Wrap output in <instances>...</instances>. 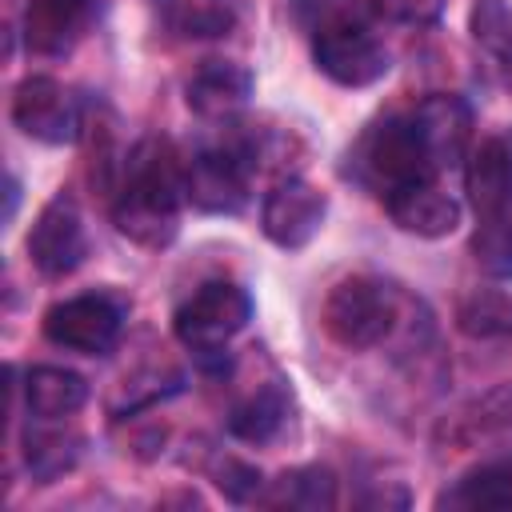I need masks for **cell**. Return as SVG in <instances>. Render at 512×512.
<instances>
[{
	"label": "cell",
	"instance_id": "cell-24",
	"mask_svg": "<svg viewBox=\"0 0 512 512\" xmlns=\"http://www.w3.org/2000/svg\"><path fill=\"white\" fill-rule=\"evenodd\" d=\"M76 452H80V440L76 436H28V468L40 476V480H52L60 472H68L76 464Z\"/></svg>",
	"mask_w": 512,
	"mask_h": 512
},
{
	"label": "cell",
	"instance_id": "cell-10",
	"mask_svg": "<svg viewBox=\"0 0 512 512\" xmlns=\"http://www.w3.org/2000/svg\"><path fill=\"white\" fill-rule=\"evenodd\" d=\"M12 124L40 144H68V140H76L80 116L60 80L28 76L12 92Z\"/></svg>",
	"mask_w": 512,
	"mask_h": 512
},
{
	"label": "cell",
	"instance_id": "cell-14",
	"mask_svg": "<svg viewBox=\"0 0 512 512\" xmlns=\"http://www.w3.org/2000/svg\"><path fill=\"white\" fill-rule=\"evenodd\" d=\"M92 16H96V0H28L24 40L40 56H60L88 32Z\"/></svg>",
	"mask_w": 512,
	"mask_h": 512
},
{
	"label": "cell",
	"instance_id": "cell-1",
	"mask_svg": "<svg viewBox=\"0 0 512 512\" xmlns=\"http://www.w3.org/2000/svg\"><path fill=\"white\" fill-rule=\"evenodd\" d=\"M112 220L140 248H168L180 228L184 196V164L168 140L144 136L120 164V180L112 188Z\"/></svg>",
	"mask_w": 512,
	"mask_h": 512
},
{
	"label": "cell",
	"instance_id": "cell-7",
	"mask_svg": "<svg viewBox=\"0 0 512 512\" xmlns=\"http://www.w3.org/2000/svg\"><path fill=\"white\" fill-rule=\"evenodd\" d=\"M120 324H124L120 304L108 296H96V292L56 300L40 320L48 344H56L64 352H80V356H104L116 344Z\"/></svg>",
	"mask_w": 512,
	"mask_h": 512
},
{
	"label": "cell",
	"instance_id": "cell-22",
	"mask_svg": "<svg viewBox=\"0 0 512 512\" xmlns=\"http://www.w3.org/2000/svg\"><path fill=\"white\" fill-rule=\"evenodd\" d=\"M472 256L492 280H512V208L480 216L472 232Z\"/></svg>",
	"mask_w": 512,
	"mask_h": 512
},
{
	"label": "cell",
	"instance_id": "cell-8",
	"mask_svg": "<svg viewBox=\"0 0 512 512\" xmlns=\"http://www.w3.org/2000/svg\"><path fill=\"white\" fill-rule=\"evenodd\" d=\"M328 200L316 184H308L304 176H284L268 188L264 204H260V228L276 248H304L320 224H324Z\"/></svg>",
	"mask_w": 512,
	"mask_h": 512
},
{
	"label": "cell",
	"instance_id": "cell-19",
	"mask_svg": "<svg viewBox=\"0 0 512 512\" xmlns=\"http://www.w3.org/2000/svg\"><path fill=\"white\" fill-rule=\"evenodd\" d=\"M456 328L468 340H504L512 344V292L476 288L456 304Z\"/></svg>",
	"mask_w": 512,
	"mask_h": 512
},
{
	"label": "cell",
	"instance_id": "cell-4",
	"mask_svg": "<svg viewBox=\"0 0 512 512\" xmlns=\"http://www.w3.org/2000/svg\"><path fill=\"white\" fill-rule=\"evenodd\" d=\"M252 320V296L232 280L200 284L172 316V332L196 356H216Z\"/></svg>",
	"mask_w": 512,
	"mask_h": 512
},
{
	"label": "cell",
	"instance_id": "cell-25",
	"mask_svg": "<svg viewBox=\"0 0 512 512\" xmlns=\"http://www.w3.org/2000/svg\"><path fill=\"white\" fill-rule=\"evenodd\" d=\"M444 0H376V12L396 24H432Z\"/></svg>",
	"mask_w": 512,
	"mask_h": 512
},
{
	"label": "cell",
	"instance_id": "cell-11",
	"mask_svg": "<svg viewBox=\"0 0 512 512\" xmlns=\"http://www.w3.org/2000/svg\"><path fill=\"white\" fill-rule=\"evenodd\" d=\"M412 124L432 156V164L440 172L456 168L468 160V144H472V112L460 96L452 92H436V96H424L416 108H412Z\"/></svg>",
	"mask_w": 512,
	"mask_h": 512
},
{
	"label": "cell",
	"instance_id": "cell-3",
	"mask_svg": "<svg viewBox=\"0 0 512 512\" xmlns=\"http://www.w3.org/2000/svg\"><path fill=\"white\" fill-rule=\"evenodd\" d=\"M320 324L348 352L376 348L396 328V292L376 276H344L324 296Z\"/></svg>",
	"mask_w": 512,
	"mask_h": 512
},
{
	"label": "cell",
	"instance_id": "cell-2",
	"mask_svg": "<svg viewBox=\"0 0 512 512\" xmlns=\"http://www.w3.org/2000/svg\"><path fill=\"white\" fill-rule=\"evenodd\" d=\"M352 172L360 184H368L376 196H388L412 180H432L440 176V168L432 164L416 124H412V112L404 116H384L380 124H372L356 152H352Z\"/></svg>",
	"mask_w": 512,
	"mask_h": 512
},
{
	"label": "cell",
	"instance_id": "cell-21",
	"mask_svg": "<svg viewBox=\"0 0 512 512\" xmlns=\"http://www.w3.org/2000/svg\"><path fill=\"white\" fill-rule=\"evenodd\" d=\"M468 32L492 56L504 84L512 88V8L504 0H476L468 12Z\"/></svg>",
	"mask_w": 512,
	"mask_h": 512
},
{
	"label": "cell",
	"instance_id": "cell-5",
	"mask_svg": "<svg viewBox=\"0 0 512 512\" xmlns=\"http://www.w3.org/2000/svg\"><path fill=\"white\" fill-rule=\"evenodd\" d=\"M312 56H316V68L344 88H368L384 80L392 68L384 44L352 16H328L316 28Z\"/></svg>",
	"mask_w": 512,
	"mask_h": 512
},
{
	"label": "cell",
	"instance_id": "cell-16",
	"mask_svg": "<svg viewBox=\"0 0 512 512\" xmlns=\"http://www.w3.org/2000/svg\"><path fill=\"white\" fill-rule=\"evenodd\" d=\"M88 400V380L72 368H56V364H36L24 376V404L32 420L56 424L64 416H76Z\"/></svg>",
	"mask_w": 512,
	"mask_h": 512
},
{
	"label": "cell",
	"instance_id": "cell-12",
	"mask_svg": "<svg viewBox=\"0 0 512 512\" xmlns=\"http://www.w3.org/2000/svg\"><path fill=\"white\" fill-rule=\"evenodd\" d=\"M388 216L396 220V228L412 232V236H424V240H440V236H452L456 224H460V200L452 192H444L440 176L432 180H412L388 196H380Z\"/></svg>",
	"mask_w": 512,
	"mask_h": 512
},
{
	"label": "cell",
	"instance_id": "cell-20",
	"mask_svg": "<svg viewBox=\"0 0 512 512\" xmlns=\"http://www.w3.org/2000/svg\"><path fill=\"white\" fill-rule=\"evenodd\" d=\"M284 416H288V400H284L280 388L268 384V388H256L252 396H244L228 412V432L236 440H244V444H264V440H272L280 432Z\"/></svg>",
	"mask_w": 512,
	"mask_h": 512
},
{
	"label": "cell",
	"instance_id": "cell-26",
	"mask_svg": "<svg viewBox=\"0 0 512 512\" xmlns=\"http://www.w3.org/2000/svg\"><path fill=\"white\" fill-rule=\"evenodd\" d=\"M220 492L228 496V500H248V496H260V472L256 468H248V464H240V460H224V468H220Z\"/></svg>",
	"mask_w": 512,
	"mask_h": 512
},
{
	"label": "cell",
	"instance_id": "cell-13",
	"mask_svg": "<svg viewBox=\"0 0 512 512\" xmlns=\"http://www.w3.org/2000/svg\"><path fill=\"white\" fill-rule=\"evenodd\" d=\"M464 196L476 220L512 208V144L504 136H488L468 152Z\"/></svg>",
	"mask_w": 512,
	"mask_h": 512
},
{
	"label": "cell",
	"instance_id": "cell-15",
	"mask_svg": "<svg viewBox=\"0 0 512 512\" xmlns=\"http://www.w3.org/2000/svg\"><path fill=\"white\" fill-rule=\"evenodd\" d=\"M248 96H252V76L232 60H204L184 84L188 108L204 120H232L248 104Z\"/></svg>",
	"mask_w": 512,
	"mask_h": 512
},
{
	"label": "cell",
	"instance_id": "cell-6",
	"mask_svg": "<svg viewBox=\"0 0 512 512\" xmlns=\"http://www.w3.org/2000/svg\"><path fill=\"white\" fill-rule=\"evenodd\" d=\"M248 176L252 152L244 144H212L184 164V196L200 212L232 216L248 204Z\"/></svg>",
	"mask_w": 512,
	"mask_h": 512
},
{
	"label": "cell",
	"instance_id": "cell-18",
	"mask_svg": "<svg viewBox=\"0 0 512 512\" xmlns=\"http://www.w3.org/2000/svg\"><path fill=\"white\" fill-rule=\"evenodd\" d=\"M264 504L272 508H304V512H320V508H332L336 504V476L320 464H308V468H292V472H280L268 492L260 496Z\"/></svg>",
	"mask_w": 512,
	"mask_h": 512
},
{
	"label": "cell",
	"instance_id": "cell-23",
	"mask_svg": "<svg viewBox=\"0 0 512 512\" xmlns=\"http://www.w3.org/2000/svg\"><path fill=\"white\" fill-rule=\"evenodd\" d=\"M236 24V12L224 0H184L172 8V28L184 36H224Z\"/></svg>",
	"mask_w": 512,
	"mask_h": 512
},
{
	"label": "cell",
	"instance_id": "cell-9",
	"mask_svg": "<svg viewBox=\"0 0 512 512\" xmlns=\"http://www.w3.org/2000/svg\"><path fill=\"white\" fill-rule=\"evenodd\" d=\"M84 248H88V240H84V220H80L76 200L64 192L52 196L28 232V260L36 264L40 276L60 280L72 268H80Z\"/></svg>",
	"mask_w": 512,
	"mask_h": 512
},
{
	"label": "cell",
	"instance_id": "cell-17",
	"mask_svg": "<svg viewBox=\"0 0 512 512\" xmlns=\"http://www.w3.org/2000/svg\"><path fill=\"white\" fill-rule=\"evenodd\" d=\"M444 508L464 512H512V452H500L476 468H468L444 496Z\"/></svg>",
	"mask_w": 512,
	"mask_h": 512
}]
</instances>
